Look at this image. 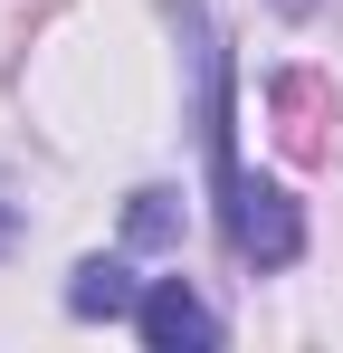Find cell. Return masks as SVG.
Wrapping results in <instances>:
<instances>
[{
    "mask_svg": "<svg viewBox=\"0 0 343 353\" xmlns=\"http://www.w3.org/2000/svg\"><path fill=\"white\" fill-rule=\"evenodd\" d=\"M220 181H229V239H238V258H248V268H286V258L305 248L295 201H286L277 181H238L229 163H220Z\"/></svg>",
    "mask_w": 343,
    "mask_h": 353,
    "instance_id": "6da1fadb",
    "label": "cell"
},
{
    "mask_svg": "<svg viewBox=\"0 0 343 353\" xmlns=\"http://www.w3.org/2000/svg\"><path fill=\"white\" fill-rule=\"evenodd\" d=\"M134 334H143L153 353H181V344H220V315L181 287V277H153L143 305H134Z\"/></svg>",
    "mask_w": 343,
    "mask_h": 353,
    "instance_id": "7a4b0ae2",
    "label": "cell"
},
{
    "mask_svg": "<svg viewBox=\"0 0 343 353\" xmlns=\"http://www.w3.org/2000/svg\"><path fill=\"white\" fill-rule=\"evenodd\" d=\"M134 305H143V296H134V277H124L114 258H86L76 287H67V315H86V325H96V315H134Z\"/></svg>",
    "mask_w": 343,
    "mask_h": 353,
    "instance_id": "3957f363",
    "label": "cell"
},
{
    "mask_svg": "<svg viewBox=\"0 0 343 353\" xmlns=\"http://www.w3.org/2000/svg\"><path fill=\"white\" fill-rule=\"evenodd\" d=\"M134 239H172V191H134Z\"/></svg>",
    "mask_w": 343,
    "mask_h": 353,
    "instance_id": "277c9868",
    "label": "cell"
},
{
    "mask_svg": "<svg viewBox=\"0 0 343 353\" xmlns=\"http://www.w3.org/2000/svg\"><path fill=\"white\" fill-rule=\"evenodd\" d=\"M286 10H315V0H286Z\"/></svg>",
    "mask_w": 343,
    "mask_h": 353,
    "instance_id": "5b68a950",
    "label": "cell"
}]
</instances>
